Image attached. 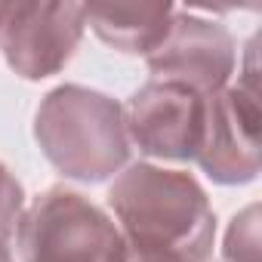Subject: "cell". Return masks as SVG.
<instances>
[{
    "instance_id": "6da1fadb",
    "label": "cell",
    "mask_w": 262,
    "mask_h": 262,
    "mask_svg": "<svg viewBox=\"0 0 262 262\" xmlns=\"http://www.w3.org/2000/svg\"><path fill=\"white\" fill-rule=\"evenodd\" d=\"M123 237V262H207L216 216L194 176L133 164L108 191Z\"/></svg>"
},
{
    "instance_id": "7a4b0ae2",
    "label": "cell",
    "mask_w": 262,
    "mask_h": 262,
    "mask_svg": "<svg viewBox=\"0 0 262 262\" xmlns=\"http://www.w3.org/2000/svg\"><path fill=\"white\" fill-rule=\"evenodd\" d=\"M34 136L50 164L80 182H102L129 158L123 108L111 96L74 83L43 96Z\"/></svg>"
},
{
    "instance_id": "3957f363",
    "label": "cell",
    "mask_w": 262,
    "mask_h": 262,
    "mask_svg": "<svg viewBox=\"0 0 262 262\" xmlns=\"http://www.w3.org/2000/svg\"><path fill=\"white\" fill-rule=\"evenodd\" d=\"M22 262H123L120 228L68 188H47L16 225Z\"/></svg>"
},
{
    "instance_id": "277c9868",
    "label": "cell",
    "mask_w": 262,
    "mask_h": 262,
    "mask_svg": "<svg viewBox=\"0 0 262 262\" xmlns=\"http://www.w3.org/2000/svg\"><path fill=\"white\" fill-rule=\"evenodd\" d=\"M259 126L262 114L256 80H244L207 96L204 139L194 161L213 182H253L259 176Z\"/></svg>"
},
{
    "instance_id": "5b68a950",
    "label": "cell",
    "mask_w": 262,
    "mask_h": 262,
    "mask_svg": "<svg viewBox=\"0 0 262 262\" xmlns=\"http://www.w3.org/2000/svg\"><path fill=\"white\" fill-rule=\"evenodd\" d=\"M207 96L170 83L151 80L129 96L123 108L126 139L136 142L139 151L167 161H194L204 139Z\"/></svg>"
},
{
    "instance_id": "8992f818",
    "label": "cell",
    "mask_w": 262,
    "mask_h": 262,
    "mask_svg": "<svg viewBox=\"0 0 262 262\" xmlns=\"http://www.w3.org/2000/svg\"><path fill=\"white\" fill-rule=\"evenodd\" d=\"M145 59L155 80L182 83L201 96H213L225 90L234 74V37L219 22L176 10L167 37Z\"/></svg>"
},
{
    "instance_id": "52a82bcc",
    "label": "cell",
    "mask_w": 262,
    "mask_h": 262,
    "mask_svg": "<svg viewBox=\"0 0 262 262\" xmlns=\"http://www.w3.org/2000/svg\"><path fill=\"white\" fill-rule=\"evenodd\" d=\"M83 4H16L0 43L19 77L43 80L65 68L83 37Z\"/></svg>"
},
{
    "instance_id": "ba28073f",
    "label": "cell",
    "mask_w": 262,
    "mask_h": 262,
    "mask_svg": "<svg viewBox=\"0 0 262 262\" xmlns=\"http://www.w3.org/2000/svg\"><path fill=\"white\" fill-rule=\"evenodd\" d=\"M176 7L170 4H90L86 25L114 50L142 53L161 47L173 25Z\"/></svg>"
},
{
    "instance_id": "9c48e42d",
    "label": "cell",
    "mask_w": 262,
    "mask_h": 262,
    "mask_svg": "<svg viewBox=\"0 0 262 262\" xmlns=\"http://www.w3.org/2000/svg\"><path fill=\"white\" fill-rule=\"evenodd\" d=\"M225 262H259V204L241 210L225 234Z\"/></svg>"
},
{
    "instance_id": "30bf717a",
    "label": "cell",
    "mask_w": 262,
    "mask_h": 262,
    "mask_svg": "<svg viewBox=\"0 0 262 262\" xmlns=\"http://www.w3.org/2000/svg\"><path fill=\"white\" fill-rule=\"evenodd\" d=\"M22 210H25L22 185L4 164H0V244H7V237L16 231Z\"/></svg>"
},
{
    "instance_id": "8fae6325",
    "label": "cell",
    "mask_w": 262,
    "mask_h": 262,
    "mask_svg": "<svg viewBox=\"0 0 262 262\" xmlns=\"http://www.w3.org/2000/svg\"><path fill=\"white\" fill-rule=\"evenodd\" d=\"M13 10H16V4H0V34H4V28H7V22H10V16H13Z\"/></svg>"
},
{
    "instance_id": "7c38bea8",
    "label": "cell",
    "mask_w": 262,
    "mask_h": 262,
    "mask_svg": "<svg viewBox=\"0 0 262 262\" xmlns=\"http://www.w3.org/2000/svg\"><path fill=\"white\" fill-rule=\"evenodd\" d=\"M0 262H13V256H10V250H7V244H0Z\"/></svg>"
}]
</instances>
